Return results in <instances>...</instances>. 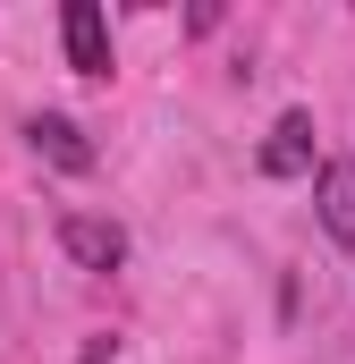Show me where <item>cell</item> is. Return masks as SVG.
Listing matches in <instances>:
<instances>
[{"label":"cell","instance_id":"cell-1","mask_svg":"<svg viewBox=\"0 0 355 364\" xmlns=\"http://www.w3.org/2000/svg\"><path fill=\"white\" fill-rule=\"evenodd\" d=\"M60 246H68V263H85V272H119V263H127V229L102 220V212H68V220H60Z\"/></svg>","mask_w":355,"mask_h":364},{"label":"cell","instance_id":"cell-2","mask_svg":"<svg viewBox=\"0 0 355 364\" xmlns=\"http://www.w3.org/2000/svg\"><path fill=\"white\" fill-rule=\"evenodd\" d=\"M60 43H68V68L77 77H110V17L93 0H68L60 9Z\"/></svg>","mask_w":355,"mask_h":364},{"label":"cell","instance_id":"cell-3","mask_svg":"<svg viewBox=\"0 0 355 364\" xmlns=\"http://www.w3.org/2000/svg\"><path fill=\"white\" fill-rule=\"evenodd\" d=\"M26 144H34L51 170H68V178H85V170H93V144H85L77 119H51V110H43V119H26Z\"/></svg>","mask_w":355,"mask_h":364},{"label":"cell","instance_id":"cell-4","mask_svg":"<svg viewBox=\"0 0 355 364\" xmlns=\"http://www.w3.org/2000/svg\"><path fill=\"white\" fill-rule=\"evenodd\" d=\"M313 203H322V229L355 246V161H322L313 170Z\"/></svg>","mask_w":355,"mask_h":364},{"label":"cell","instance_id":"cell-5","mask_svg":"<svg viewBox=\"0 0 355 364\" xmlns=\"http://www.w3.org/2000/svg\"><path fill=\"white\" fill-rule=\"evenodd\" d=\"M305 170H313V119L288 110L271 127V144H263V178H305Z\"/></svg>","mask_w":355,"mask_h":364}]
</instances>
